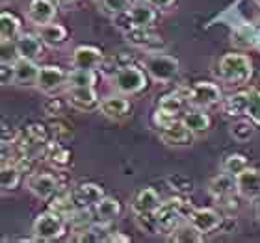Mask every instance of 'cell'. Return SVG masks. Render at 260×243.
<instances>
[{
  "instance_id": "obj_6",
  "label": "cell",
  "mask_w": 260,
  "mask_h": 243,
  "mask_svg": "<svg viewBox=\"0 0 260 243\" xmlns=\"http://www.w3.org/2000/svg\"><path fill=\"white\" fill-rule=\"evenodd\" d=\"M149 78L158 84H169L177 78L180 71V63L175 56L164 54V52H147L145 60H143Z\"/></svg>"
},
{
  "instance_id": "obj_31",
  "label": "cell",
  "mask_w": 260,
  "mask_h": 243,
  "mask_svg": "<svg viewBox=\"0 0 260 243\" xmlns=\"http://www.w3.org/2000/svg\"><path fill=\"white\" fill-rule=\"evenodd\" d=\"M47 160H49L54 167L63 169L71 163V151L67 147H63L60 141L56 140L49 145V152H47Z\"/></svg>"
},
{
  "instance_id": "obj_11",
  "label": "cell",
  "mask_w": 260,
  "mask_h": 243,
  "mask_svg": "<svg viewBox=\"0 0 260 243\" xmlns=\"http://www.w3.org/2000/svg\"><path fill=\"white\" fill-rule=\"evenodd\" d=\"M158 128V137L162 143L168 147H188L191 145L195 134L184 124L182 117L180 119H171L168 123L156 126Z\"/></svg>"
},
{
  "instance_id": "obj_29",
  "label": "cell",
  "mask_w": 260,
  "mask_h": 243,
  "mask_svg": "<svg viewBox=\"0 0 260 243\" xmlns=\"http://www.w3.org/2000/svg\"><path fill=\"white\" fill-rule=\"evenodd\" d=\"M255 132H256V124L251 119H247V117H238V119L231 124V128H229L231 137L234 141H238V143H247L249 140H253Z\"/></svg>"
},
{
  "instance_id": "obj_28",
  "label": "cell",
  "mask_w": 260,
  "mask_h": 243,
  "mask_svg": "<svg viewBox=\"0 0 260 243\" xmlns=\"http://www.w3.org/2000/svg\"><path fill=\"white\" fill-rule=\"evenodd\" d=\"M21 33V19L10 11H2L0 13V41H15Z\"/></svg>"
},
{
  "instance_id": "obj_43",
  "label": "cell",
  "mask_w": 260,
  "mask_h": 243,
  "mask_svg": "<svg viewBox=\"0 0 260 243\" xmlns=\"http://www.w3.org/2000/svg\"><path fill=\"white\" fill-rule=\"evenodd\" d=\"M255 2H256V4H258V6H260V0H255Z\"/></svg>"
},
{
  "instance_id": "obj_23",
  "label": "cell",
  "mask_w": 260,
  "mask_h": 243,
  "mask_svg": "<svg viewBox=\"0 0 260 243\" xmlns=\"http://www.w3.org/2000/svg\"><path fill=\"white\" fill-rule=\"evenodd\" d=\"M17 50H19V56L21 58H26V60L38 61L41 56H43V39L39 38V33H21L19 38L15 39Z\"/></svg>"
},
{
  "instance_id": "obj_5",
  "label": "cell",
  "mask_w": 260,
  "mask_h": 243,
  "mask_svg": "<svg viewBox=\"0 0 260 243\" xmlns=\"http://www.w3.org/2000/svg\"><path fill=\"white\" fill-rule=\"evenodd\" d=\"M67 225H69L67 217L50 208L36 217L32 225V236H36L38 241H54L63 238L67 232Z\"/></svg>"
},
{
  "instance_id": "obj_26",
  "label": "cell",
  "mask_w": 260,
  "mask_h": 243,
  "mask_svg": "<svg viewBox=\"0 0 260 243\" xmlns=\"http://www.w3.org/2000/svg\"><path fill=\"white\" fill-rule=\"evenodd\" d=\"M182 121H184V124L191 130V132H193L195 135L206 134V132L210 130V126H212L210 115L206 114L205 110H201V108H193V110H188V112H184V115H182Z\"/></svg>"
},
{
  "instance_id": "obj_27",
  "label": "cell",
  "mask_w": 260,
  "mask_h": 243,
  "mask_svg": "<svg viewBox=\"0 0 260 243\" xmlns=\"http://www.w3.org/2000/svg\"><path fill=\"white\" fill-rule=\"evenodd\" d=\"M24 171H22L15 162L2 163V173H0V186H2V193H10L15 191L22 182Z\"/></svg>"
},
{
  "instance_id": "obj_21",
  "label": "cell",
  "mask_w": 260,
  "mask_h": 243,
  "mask_svg": "<svg viewBox=\"0 0 260 243\" xmlns=\"http://www.w3.org/2000/svg\"><path fill=\"white\" fill-rule=\"evenodd\" d=\"M130 28H151L156 22V10L151 4L143 2H134L132 8L126 11Z\"/></svg>"
},
{
  "instance_id": "obj_24",
  "label": "cell",
  "mask_w": 260,
  "mask_h": 243,
  "mask_svg": "<svg viewBox=\"0 0 260 243\" xmlns=\"http://www.w3.org/2000/svg\"><path fill=\"white\" fill-rule=\"evenodd\" d=\"M13 69H15V86L32 87L38 84V76H39V69H41V67L34 60L19 58V60L13 63Z\"/></svg>"
},
{
  "instance_id": "obj_44",
  "label": "cell",
  "mask_w": 260,
  "mask_h": 243,
  "mask_svg": "<svg viewBox=\"0 0 260 243\" xmlns=\"http://www.w3.org/2000/svg\"><path fill=\"white\" fill-rule=\"evenodd\" d=\"M2 2H8V0H2Z\"/></svg>"
},
{
  "instance_id": "obj_12",
  "label": "cell",
  "mask_w": 260,
  "mask_h": 243,
  "mask_svg": "<svg viewBox=\"0 0 260 243\" xmlns=\"http://www.w3.org/2000/svg\"><path fill=\"white\" fill-rule=\"evenodd\" d=\"M206 189H208V195H210L214 200L221 202V204H227L229 200L236 199V195H238L236 177L223 171V173L216 175L214 179H210Z\"/></svg>"
},
{
  "instance_id": "obj_14",
  "label": "cell",
  "mask_w": 260,
  "mask_h": 243,
  "mask_svg": "<svg viewBox=\"0 0 260 243\" xmlns=\"http://www.w3.org/2000/svg\"><path fill=\"white\" fill-rule=\"evenodd\" d=\"M123 33L132 47L143 50V52H162L166 47L164 39L156 33H152L149 28H128Z\"/></svg>"
},
{
  "instance_id": "obj_3",
  "label": "cell",
  "mask_w": 260,
  "mask_h": 243,
  "mask_svg": "<svg viewBox=\"0 0 260 243\" xmlns=\"http://www.w3.org/2000/svg\"><path fill=\"white\" fill-rule=\"evenodd\" d=\"M193 210V206L188 204L184 199L180 197H173V199L162 200L160 208L154 214V225H156V234L162 236H171L175 228L179 227L180 223L186 221L190 212Z\"/></svg>"
},
{
  "instance_id": "obj_7",
  "label": "cell",
  "mask_w": 260,
  "mask_h": 243,
  "mask_svg": "<svg viewBox=\"0 0 260 243\" xmlns=\"http://www.w3.org/2000/svg\"><path fill=\"white\" fill-rule=\"evenodd\" d=\"M186 98L191 108L208 110L223 102V93L214 82H195L190 89H186Z\"/></svg>"
},
{
  "instance_id": "obj_30",
  "label": "cell",
  "mask_w": 260,
  "mask_h": 243,
  "mask_svg": "<svg viewBox=\"0 0 260 243\" xmlns=\"http://www.w3.org/2000/svg\"><path fill=\"white\" fill-rule=\"evenodd\" d=\"M169 239H171V241H177V243H199L205 239V236H203V234H201L199 230L186 219V221L180 223L179 227L171 232Z\"/></svg>"
},
{
  "instance_id": "obj_33",
  "label": "cell",
  "mask_w": 260,
  "mask_h": 243,
  "mask_svg": "<svg viewBox=\"0 0 260 243\" xmlns=\"http://www.w3.org/2000/svg\"><path fill=\"white\" fill-rule=\"evenodd\" d=\"M97 82V71L89 69H71L67 76V87L95 86Z\"/></svg>"
},
{
  "instance_id": "obj_40",
  "label": "cell",
  "mask_w": 260,
  "mask_h": 243,
  "mask_svg": "<svg viewBox=\"0 0 260 243\" xmlns=\"http://www.w3.org/2000/svg\"><path fill=\"white\" fill-rule=\"evenodd\" d=\"M104 241H110V243H128L130 238H128V236H125V234H121V232H106V238H104Z\"/></svg>"
},
{
  "instance_id": "obj_38",
  "label": "cell",
  "mask_w": 260,
  "mask_h": 243,
  "mask_svg": "<svg viewBox=\"0 0 260 243\" xmlns=\"http://www.w3.org/2000/svg\"><path fill=\"white\" fill-rule=\"evenodd\" d=\"M0 80H2V86L15 84V69H13V63H0Z\"/></svg>"
},
{
  "instance_id": "obj_2",
  "label": "cell",
  "mask_w": 260,
  "mask_h": 243,
  "mask_svg": "<svg viewBox=\"0 0 260 243\" xmlns=\"http://www.w3.org/2000/svg\"><path fill=\"white\" fill-rule=\"evenodd\" d=\"M162 204V197L154 188H141L136 191L134 199L130 202V210L134 214L138 227L143 228L145 232L156 234V225H154V214Z\"/></svg>"
},
{
  "instance_id": "obj_22",
  "label": "cell",
  "mask_w": 260,
  "mask_h": 243,
  "mask_svg": "<svg viewBox=\"0 0 260 243\" xmlns=\"http://www.w3.org/2000/svg\"><path fill=\"white\" fill-rule=\"evenodd\" d=\"M93 217H95V225L99 227H108L110 223H114L121 216V202L114 197H104L97 206H93Z\"/></svg>"
},
{
  "instance_id": "obj_15",
  "label": "cell",
  "mask_w": 260,
  "mask_h": 243,
  "mask_svg": "<svg viewBox=\"0 0 260 243\" xmlns=\"http://www.w3.org/2000/svg\"><path fill=\"white\" fill-rule=\"evenodd\" d=\"M67 95H69L71 106L80 112H91V110H99L101 106V98L95 91V86L67 87Z\"/></svg>"
},
{
  "instance_id": "obj_20",
  "label": "cell",
  "mask_w": 260,
  "mask_h": 243,
  "mask_svg": "<svg viewBox=\"0 0 260 243\" xmlns=\"http://www.w3.org/2000/svg\"><path fill=\"white\" fill-rule=\"evenodd\" d=\"M73 197H75L76 206H80V208H93V206H97L106 197V193H104L103 186H99L95 182H84L78 184L73 189Z\"/></svg>"
},
{
  "instance_id": "obj_10",
  "label": "cell",
  "mask_w": 260,
  "mask_h": 243,
  "mask_svg": "<svg viewBox=\"0 0 260 243\" xmlns=\"http://www.w3.org/2000/svg\"><path fill=\"white\" fill-rule=\"evenodd\" d=\"M26 188L36 199L50 202L61 189V184L58 177L52 173H28Z\"/></svg>"
},
{
  "instance_id": "obj_32",
  "label": "cell",
  "mask_w": 260,
  "mask_h": 243,
  "mask_svg": "<svg viewBox=\"0 0 260 243\" xmlns=\"http://www.w3.org/2000/svg\"><path fill=\"white\" fill-rule=\"evenodd\" d=\"M244 117L251 119L256 126H260V89L249 87L245 89V114Z\"/></svg>"
},
{
  "instance_id": "obj_42",
  "label": "cell",
  "mask_w": 260,
  "mask_h": 243,
  "mask_svg": "<svg viewBox=\"0 0 260 243\" xmlns=\"http://www.w3.org/2000/svg\"><path fill=\"white\" fill-rule=\"evenodd\" d=\"M255 24L260 28V13H258V15H256V19H255Z\"/></svg>"
},
{
  "instance_id": "obj_36",
  "label": "cell",
  "mask_w": 260,
  "mask_h": 243,
  "mask_svg": "<svg viewBox=\"0 0 260 243\" xmlns=\"http://www.w3.org/2000/svg\"><path fill=\"white\" fill-rule=\"evenodd\" d=\"M0 47H2V54H0V63H15L21 56H19V50H17L15 41H0Z\"/></svg>"
},
{
  "instance_id": "obj_8",
  "label": "cell",
  "mask_w": 260,
  "mask_h": 243,
  "mask_svg": "<svg viewBox=\"0 0 260 243\" xmlns=\"http://www.w3.org/2000/svg\"><path fill=\"white\" fill-rule=\"evenodd\" d=\"M186 104H188V98H186V91H182V89L164 95L158 100V108L154 112V124L160 126L171 119H180L184 115Z\"/></svg>"
},
{
  "instance_id": "obj_19",
  "label": "cell",
  "mask_w": 260,
  "mask_h": 243,
  "mask_svg": "<svg viewBox=\"0 0 260 243\" xmlns=\"http://www.w3.org/2000/svg\"><path fill=\"white\" fill-rule=\"evenodd\" d=\"M238 195L244 199L258 200L260 199V169L247 167L240 175H236Z\"/></svg>"
},
{
  "instance_id": "obj_25",
  "label": "cell",
  "mask_w": 260,
  "mask_h": 243,
  "mask_svg": "<svg viewBox=\"0 0 260 243\" xmlns=\"http://www.w3.org/2000/svg\"><path fill=\"white\" fill-rule=\"evenodd\" d=\"M38 33L39 38L43 39L45 47L49 49H60L67 43V28L60 22H49V24H43V26H38Z\"/></svg>"
},
{
  "instance_id": "obj_34",
  "label": "cell",
  "mask_w": 260,
  "mask_h": 243,
  "mask_svg": "<svg viewBox=\"0 0 260 243\" xmlns=\"http://www.w3.org/2000/svg\"><path fill=\"white\" fill-rule=\"evenodd\" d=\"M247 167H249V160H247L245 154H240V152L227 154L221 163V171H225L229 175H234V177L240 175L242 171H245Z\"/></svg>"
},
{
  "instance_id": "obj_4",
  "label": "cell",
  "mask_w": 260,
  "mask_h": 243,
  "mask_svg": "<svg viewBox=\"0 0 260 243\" xmlns=\"http://www.w3.org/2000/svg\"><path fill=\"white\" fill-rule=\"evenodd\" d=\"M112 87L119 95L136 97L149 87V75H147V71L132 63L123 65V67H117V71L112 75Z\"/></svg>"
},
{
  "instance_id": "obj_18",
  "label": "cell",
  "mask_w": 260,
  "mask_h": 243,
  "mask_svg": "<svg viewBox=\"0 0 260 243\" xmlns=\"http://www.w3.org/2000/svg\"><path fill=\"white\" fill-rule=\"evenodd\" d=\"M99 112L112 121H121L130 115V102L126 100L125 95H110V97L101 98Z\"/></svg>"
},
{
  "instance_id": "obj_13",
  "label": "cell",
  "mask_w": 260,
  "mask_h": 243,
  "mask_svg": "<svg viewBox=\"0 0 260 243\" xmlns=\"http://www.w3.org/2000/svg\"><path fill=\"white\" fill-rule=\"evenodd\" d=\"M188 221L199 230L203 236L205 234H212L216 230H221L225 217L214 208H193L188 216Z\"/></svg>"
},
{
  "instance_id": "obj_9",
  "label": "cell",
  "mask_w": 260,
  "mask_h": 243,
  "mask_svg": "<svg viewBox=\"0 0 260 243\" xmlns=\"http://www.w3.org/2000/svg\"><path fill=\"white\" fill-rule=\"evenodd\" d=\"M67 76L69 73H65L60 65H43L39 69L36 87L47 97H56L58 93L67 89Z\"/></svg>"
},
{
  "instance_id": "obj_16",
  "label": "cell",
  "mask_w": 260,
  "mask_h": 243,
  "mask_svg": "<svg viewBox=\"0 0 260 243\" xmlns=\"http://www.w3.org/2000/svg\"><path fill=\"white\" fill-rule=\"evenodd\" d=\"M104 61V56L101 52V49L93 47V45H80L76 47L71 58V65L73 69H89L97 71L101 69V65Z\"/></svg>"
},
{
  "instance_id": "obj_17",
  "label": "cell",
  "mask_w": 260,
  "mask_h": 243,
  "mask_svg": "<svg viewBox=\"0 0 260 243\" xmlns=\"http://www.w3.org/2000/svg\"><path fill=\"white\" fill-rule=\"evenodd\" d=\"M58 4L54 0H30L26 10V19L34 26H43L56 19Z\"/></svg>"
},
{
  "instance_id": "obj_39",
  "label": "cell",
  "mask_w": 260,
  "mask_h": 243,
  "mask_svg": "<svg viewBox=\"0 0 260 243\" xmlns=\"http://www.w3.org/2000/svg\"><path fill=\"white\" fill-rule=\"evenodd\" d=\"M145 2L151 4L156 11H168L177 4V0H145Z\"/></svg>"
},
{
  "instance_id": "obj_35",
  "label": "cell",
  "mask_w": 260,
  "mask_h": 243,
  "mask_svg": "<svg viewBox=\"0 0 260 243\" xmlns=\"http://www.w3.org/2000/svg\"><path fill=\"white\" fill-rule=\"evenodd\" d=\"M99 2V8L103 13L110 17H117V15H123L126 11L132 8V0H97Z\"/></svg>"
},
{
  "instance_id": "obj_41",
  "label": "cell",
  "mask_w": 260,
  "mask_h": 243,
  "mask_svg": "<svg viewBox=\"0 0 260 243\" xmlns=\"http://www.w3.org/2000/svg\"><path fill=\"white\" fill-rule=\"evenodd\" d=\"M54 2L60 6V8H73V6H76L80 0H54Z\"/></svg>"
},
{
  "instance_id": "obj_1",
  "label": "cell",
  "mask_w": 260,
  "mask_h": 243,
  "mask_svg": "<svg viewBox=\"0 0 260 243\" xmlns=\"http://www.w3.org/2000/svg\"><path fill=\"white\" fill-rule=\"evenodd\" d=\"M216 75L225 86H245L253 78V60L245 54L229 52L221 56Z\"/></svg>"
},
{
  "instance_id": "obj_37",
  "label": "cell",
  "mask_w": 260,
  "mask_h": 243,
  "mask_svg": "<svg viewBox=\"0 0 260 243\" xmlns=\"http://www.w3.org/2000/svg\"><path fill=\"white\" fill-rule=\"evenodd\" d=\"M43 112L47 117L56 119V117H60V115L63 114V102H61L58 97H50L49 100L43 104Z\"/></svg>"
}]
</instances>
